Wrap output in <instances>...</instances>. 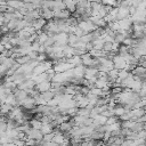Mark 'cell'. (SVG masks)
Returning a JSON list of instances; mask_svg holds the SVG:
<instances>
[{
	"label": "cell",
	"instance_id": "obj_6",
	"mask_svg": "<svg viewBox=\"0 0 146 146\" xmlns=\"http://www.w3.org/2000/svg\"><path fill=\"white\" fill-rule=\"evenodd\" d=\"M86 66L84 65H78L75 67H73V78L76 79H84V73H86Z\"/></svg>",
	"mask_w": 146,
	"mask_h": 146
},
{
	"label": "cell",
	"instance_id": "obj_19",
	"mask_svg": "<svg viewBox=\"0 0 146 146\" xmlns=\"http://www.w3.org/2000/svg\"><path fill=\"white\" fill-rule=\"evenodd\" d=\"M30 124H31V127L32 128H34V129H41V127H42V122L40 121V120H36V119H31L30 120Z\"/></svg>",
	"mask_w": 146,
	"mask_h": 146
},
{
	"label": "cell",
	"instance_id": "obj_26",
	"mask_svg": "<svg viewBox=\"0 0 146 146\" xmlns=\"http://www.w3.org/2000/svg\"><path fill=\"white\" fill-rule=\"evenodd\" d=\"M2 146H16L15 143H6V144H2Z\"/></svg>",
	"mask_w": 146,
	"mask_h": 146
},
{
	"label": "cell",
	"instance_id": "obj_10",
	"mask_svg": "<svg viewBox=\"0 0 146 146\" xmlns=\"http://www.w3.org/2000/svg\"><path fill=\"white\" fill-rule=\"evenodd\" d=\"M46 24H47V21H46L44 18L40 17V18H36L35 21H33L32 26L34 27V30H35L36 32H39V31H42V29H43V26H44Z\"/></svg>",
	"mask_w": 146,
	"mask_h": 146
},
{
	"label": "cell",
	"instance_id": "obj_1",
	"mask_svg": "<svg viewBox=\"0 0 146 146\" xmlns=\"http://www.w3.org/2000/svg\"><path fill=\"white\" fill-rule=\"evenodd\" d=\"M78 26L84 32V33H91V32H94L96 29H97V26L92 23V22H90L89 19L88 21H80L79 23H78Z\"/></svg>",
	"mask_w": 146,
	"mask_h": 146
},
{
	"label": "cell",
	"instance_id": "obj_16",
	"mask_svg": "<svg viewBox=\"0 0 146 146\" xmlns=\"http://www.w3.org/2000/svg\"><path fill=\"white\" fill-rule=\"evenodd\" d=\"M41 11V17L44 18L47 22L54 19V11L51 9H40Z\"/></svg>",
	"mask_w": 146,
	"mask_h": 146
},
{
	"label": "cell",
	"instance_id": "obj_15",
	"mask_svg": "<svg viewBox=\"0 0 146 146\" xmlns=\"http://www.w3.org/2000/svg\"><path fill=\"white\" fill-rule=\"evenodd\" d=\"M7 6L18 10L24 6V2L22 0H7Z\"/></svg>",
	"mask_w": 146,
	"mask_h": 146
},
{
	"label": "cell",
	"instance_id": "obj_9",
	"mask_svg": "<svg viewBox=\"0 0 146 146\" xmlns=\"http://www.w3.org/2000/svg\"><path fill=\"white\" fill-rule=\"evenodd\" d=\"M13 94L15 95V98H16V100H17L18 106H19V104H21L25 98L29 97V95H27V92H26L25 90H21V89H18V88H17Z\"/></svg>",
	"mask_w": 146,
	"mask_h": 146
},
{
	"label": "cell",
	"instance_id": "obj_18",
	"mask_svg": "<svg viewBox=\"0 0 146 146\" xmlns=\"http://www.w3.org/2000/svg\"><path fill=\"white\" fill-rule=\"evenodd\" d=\"M80 41V38L78 36V35H75L74 33H71V34H68V46H71V47H74L78 42Z\"/></svg>",
	"mask_w": 146,
	"mask_h": 146
},
{
	"label": "cell",
	"instance_id": "obj_13",
	"mask_svg": "<svg viewBox=\"0 0 146 146\" xmlns=\"http://www.w3.org/2000/svg\"><path fill=\"white\" fill-rule=\"evenodd\" d=\"M125 112H127V111H125V108L123 107V105H121V104H119V103H116V104L114 105V107H113V113H114V115L117 116V117L122 116Z\"/></svg>",
	"mask_w": 146,
	"mask_h": 146
},
{
	"label": "cell",
	"instance_id": "obj_7",
	"mask_svg": "<svg viewBox=\"0 0 146 146\" xmlns=\"http://www.w3.org/2000/svg\"><path fill=\"white\" fill-rule=\"evenodd\" d=\"M131 74L136 78H139L141 80L145 79V75H146V67L144 66H140V65H137L132 71H131Z\"/></svg>",
	"mask_w": 146,
	"mask_h": 146
},
{
	"label": "cell",
	"instance_id": "obj_28",
	"mask_svg": "<svg viewBox=\"0 0 146 146\" xmlns=\"http://www.w3.org/2000/svg\"><path fill=\"white\" fill-rule=\"evenodd\" d=\"M144 80H146V75H145V79H144Z\"/></svg>",
	"mask_w": 146,
	"mask_h": 146
},
{
	"label": "cell",
	"instance_id": "obj_24",
	"mask_svg": "<svg viewBox=\"0 0 146 146\" xmlns=\"http://www.w3.org/2000/svg\"><path fill=\"white\" fill-rule=\"evenodd\" d=\"M2 25H5V19H3V14L0 13V27H1Z\"/></svg>",
	"mask_w": 146,
	"mask_h": 146
},
{
	"label": "cell",
	"instance_id": "obj_27",
	"mask_svg": "<svg viewBox=\"0 0 146 146\" xmlns=\"http://www.w3.org/2000/svg\"><path fill=\"white\" fill-rule=\"evenodd\" d=\"M106 146H116V145H106Z\"/></svg>",
	"mask_w": 146,
	"mask_h": 146
},
{
	"label": "cell",
	"instance_id": "obj_25",
	"mask_svg": "<svg viewBox=\"0 0 146 146\" xmlns=\"http://www.w3.org/2000/svg\"><path fill=\"white\" fill-rule=\"evenodd\" d=\"M6 50V48H5V46L2 44V43H0V54H2L3 51Z\"/></svg>",
	"mask_w": 146,
	"mask_h": 146
},
{
	"label": "cell",
	"instance_id": "obj_12",
	"mask_svg": "<svg viewBox=\"0 0 146 146\" xmlns=\"http://www.w3.org/2000/svg\"><path fill=\"white\" fill-rule=\"evenodd\" d=\"M92 119H94V125L95 127L104 125V124H106V121H107V117L104 116V115H102V114H97Z\"/></svg>",
	"mask_w": 146,
	"mask_h": 146
},
{
	"label": "cell",
	"instance_id": "obj_21",
	"mask_svg": "<svg viewBox=\"0 0 146 146\" xmlns=\"http://www.w3.org/2000/svg\"><path fill=\"white\" fill-rule=\"evenodd\" d=\"M30 60H31V58L29 57V55H26V56H21V57H18V58L16 59V62H17L19 65H25V64H27Z\"/></svg>",
	"mask_w": 146,
	"mask_h": 146
},
{
	"label": "cell",
	"instance_id": "obj_8",
	"mask_svg": "<svg viewBox=\"0 0 146 146\" xmlns=\"http://www.w3.org/2000/svg\"><path fill=\"white\" fill-rule=\"evenodd\" d=\"M81 60H82V65H84L86 67H91L94 65L95 58L89 52H86V54L81 55Z\"/></svg>",
	"mask_w": 146,
	"mask_h": 146
},
{
	"label": "cell",
	"instance_id": "obj_20",
	"mask_svg": "<svg viewBox=\"0 0 146 146\" xmlns=\"http://www.w3.org/2000/svg\"><path fill=\"white\" fill-rule=\"evenodd\" d=\"M80 40H81L82 42H84V43H91V42L94 41V36H92L91 33H87V34H84L83 36H81Z\"/></svg>",
	"mask_w": 146,
	"mask_h": 146
},
{
	"label": "cell",
	"instance_id": "obj_29",
	"mask_svg": "<svg viewBox=\"0 0 146 146\" xmlns=\"http://www.w3.org/2000/svg\"><path fill=\"white\" fill-rule=\"evenodd\" d=\"M50 1H55V0H50Z\"/></svg>",
	"mask_w": 146,
	"mask_h": 146
},
{
	"label": "cell",
	"instance_id": "obj_17",
	"mask_svg": "<svg viewBox=\"0 0 146 146\" xmlns=\"http://www.w3.org/2000/svg\"><path fill=\"white\" fill-rule=\"evenodd\" d=\"M3 103L10 104V105H13L14 107H15V106H18V104H17V100H16V98H15V95H14L13 92L7 95V97H6V99H5V102H3Z\"/></svg>",
	"mask_w": 146,
	"mask_h": 146
},
{
	"label": "cell",
	"instance_id": "obj_14",
	"mask_svg": "<svg viewBox=\"0 0 146 146\" xmlns=\"http://www.w3.org/2000/svg\"><path fill=\"white\" fill-rule=\"evenodd\" d=\"M55 130V127L52 125V123H42V127L40 129V131L44 135H49V133H52Z\"/></svg>",
	"mask_w": 146,
	"mask_h": 146
},
{
	"label": "cell",
	"instance_id": "obj_3",
	"mask_svg": "<svg viewBox=\"0 0 146 146\" xmlns=\"http://www.w3.org/2000/svg\"><path fill=\"white\" fill-rule=\"evenodd\" d=\"M112 62H113L114 68H116V70H119V71L124 70V68L127 67V62H125V59H124L122 56L117 55V54L112 58Z\"/></svg>",
	"mask_w": 146,
	"mask_h": 146
},
{
	"label": "cell",
	"instance_id": "obj_5",
	"mask_svg": "<svg viewBox=\"0 0 146 146\" xmlns=\"http://www.w3.org/2000/svg\"><path fill=\"white\" fill-rule=\"evenodd\" d=\"M51 88H52L51 81H43V82L36 83L35 87H34V89H35L36 91H39L40 94L46 92V91H49V90H51Z\"/></svg>",
	"mask_w": 146,
	"mask_h": 146
},
{
	"label": "cell",
	"instance_id": "obj_23",
	"mask_svg": "<svg viewBox=\"0 0 146 146\" xmlns=\"http://www.w3.org/2000/svg\"><path fill=\"white\" fill-rule=\"evenodd\" d=\"M119 117L117 116H115V115H113V116H111V117H108L107 119V121H106V124H113V123H116V122H119V120H117Z\"/></svg>",
	"mask_w": 146,
	"mask_h": 146
},
{
	"label": "cell",
	"instance_id": "obj_22",
	"mask_svg": "<svg viewBox=\"0 0 146 146\" xmlns=\"http://www.w3.org/2000/svg\"><path fill=\"white\" fill-rule=\"evenodd\" d=\"M130 73H131V72H128L127 70H121V71H119V79L122 81V80H124L125 78H128V76L130 75Z\"/></svg>",
	"mask_w": 146,
	"mask_h": 146
},
{
	"label": "cell",
	"instance_id": "obj_4",
	"mask_svg": "<svg viewBox=\"0 0 146 146\" xmlns=\"http://www.w3.org/2000/svg\"><path fill=\"white\" fill-rule=\"evenodd\" d=\"M25 136L27 139H34V140H40V141L43 139V133L39 129H34V128H31Z\"/></svg>",
	"mask_w": 146,
	"mask_h": 146
},
{
	"label": "cell",
	"instance_id": "obj_2",
	"mask_svg": "<svg viewBox=\"0 0 146 146\" xmlns=\"http://www.w3.org/2000/svg\"><path fill=\"white\" fill-rule=\"evenodd\" d=\"M19 106L23 108V110H25V111H33L35 107H36V103H35V99L33 98V97H27V98H25L21 104H19Z\"/></svg>",
	"mask_w": 146,
	"mask_h": 146
},
{
	"label": "cell",
	"instance_id": "obj_11",
	"mask_svg": "<svg viewBox=\"0 0 146 146\" xmlns=\"http://www.w3.org/2000/svg\"><path fill=\"white\" fill-rule=\"evenodd\" d=\"M14 106L10 105V104H7V103H1V106H0V115H5V116H8L10 114V112L13 111Z\"/></svg>",
	"mask_w": 146,
	"mask_h": 146
}]
</instances>
